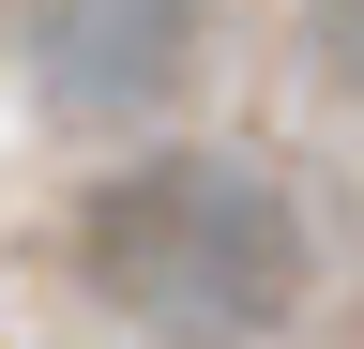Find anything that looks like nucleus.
Segmentation results:
<instances>
[{"instance_id":"obj_2","label":"nucleus","mask_w":364,"mask_h":349,"mask_svg":"<svg viewBox=\"0 0 364 349\" xmlns=\"http://www.w3.org/2000/svg\"><path fill=\"white\" fill-rule=\"evenodd\" d=\"M198 76V0H31V92L61 122H152Z\"/></svg>"},{"instance_id":"obj_3","label":"nucleus","mask_w":364,"mask_h":349,"mask_svg":"<svg viewBox=\"0 0 364 349\" xmlns=\"http://www.w3.org/2000/svg\"><path fill=\"white\" fill-rule=\"evenodd\" d=\"M304 31H318V76L364 107V0H304Z\"/></svg>"},{"instance_id":"obj_1","label":"nucleus","mask_w":364,"mask_h":349,"mask_svg":"<svg viewBox=\"0 0 364 349\" xmlns=\"http://www.w3.org/2000/svg\"><path fill=\"white\" fill-rule=\"evenodd\" d=\"M76 274L152 349H258L304 304V213L243 152H136L76 198Z\"/></svg>"}]
</instances>
